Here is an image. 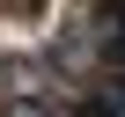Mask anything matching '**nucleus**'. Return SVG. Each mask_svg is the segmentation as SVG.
<instances>
[{"instance_id":"f257e3e1","label":"nucleus","mask_w":125,"mask_h":117,"mask_svg":"<svg viewBox=\"0 0 125 117\" xmlns=\"http://www.w3.org/2000/svg\"><path fill=\"white\" fill-rule=\"evenodd\" d=\"M0 117H66V102H59V88H37V95H8Z\"/></svg>"}]
</instances>
